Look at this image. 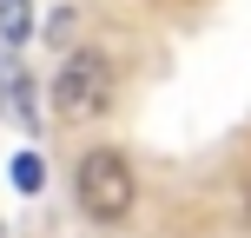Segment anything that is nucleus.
Here are the masks:
<instances>
[{"instance_id": "f257e3e1", "label": "nucleus", "mask_w": 251, "mask_h": 238, "mask_svg": "<svg viewBox=\"0 0 251 238\" xmlns=\"http://www.w3.org/2000/svg\"><path fill=\"white\" fill-rule=\"evenodd\" d=\"M73 192H79V212H86V218H100V225H119V218L132 212V199H139L132 159H126L119 146H93L86 159H79Z\"/></svg>"}, {"instance_id": "f03ea898", "label": "nucleus", "mask_w": 251, "mask_h": 238, "mask_svg": "<svg viewBox=\"0 0 251 238\" xmlns=\"http://www.w3.org/2000/svg\"><path fill=\"white\" fill-rule=\"evenodd\" d=\"M53 106H60L66 119H100L113 113V60L93 47L66 53V66L53 73Z\"/></svg>"}, {"instance_id": "7ed1b4c3", "label": "nucleus", "mask_w": 251, "mask_h": 238, "mask_svg": "<svg viewBox=\"0 0 251 238\" xmlns=\"http://www.w3.org/2000/svg\"><path fill=\"white\" fill-rule=\"evenodd\" d=\"M26 33H33V0H0V47H26Z\"/></svg>"}, {"instance_id": "20e7f679", "label": "nucleus", "mask_w": 251, "mask_h": 238, "mask_svg": "<svg viewBox=\"0 0 251 238\" xmlns=\"http://www.w3.org/2000/svg\"><path fill=\"white\" fill-rule=\"evenodd\" d=\"M7 179H13V192H40V185H47L40 152H13V159H7Z\"/></svg>"}, {"instance_id": "39448f33", "label": "nucleus", "mask_w": 251, "mask_h": 238, "mask_svg": "<svg viewBox=\"0 0 251 238\" xmlns=\"http://www.w3.org/2000/svg\"><path fill=\"white\" fill-rule=\"evenodd\" d=\"M245 212H251V185H245Z\"/></svg>"}]
</instances>
